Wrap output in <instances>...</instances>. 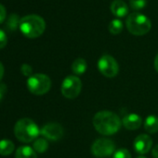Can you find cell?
<instances>
[{"label": "cell", "mask_w": 158, "mask_h": 158, "mask_svg": "<svg viewBox=\"0 0 158 158\" xmlns=\"http://www.w3.org/2000/svg\"><path fill=\"white\" fill-rule=\"evenodd\" d=\"M45 30L46 22L38 15H27L20 19V31L27 38H37L44 33Z\"/></svg>", "instance_id": "3"}, {"label": "cell", "mask_w": 158, "mask_h": 158, "mask_svg": "<svg viewBox=\"0 0 158 158\" xmlns=\"http://www.w3.org/2000/svg\"><path fill=\"white\" fill-rule=\"evenodd\" d=\"M14 143L9 140H1L0 141V155L7 156L13 153L14 151Z\"/></svg>", "instance_id": "16"}, {"label": "cell", "mask_w": 158, "mask_h": 158, "mask_svg": "<svg viewBox=\"0 0 158 158\" xmlns=\"http://www.w3.org/2000/svg\"><path fill=\"white\" fill-rule=\"evenodd\" d=\"M126 25L128 31L131 34L137 36H142L148 33L152 28V22L150 19L140 12L129 14L127 19Z\"/></svg>", "instance_id": "4"}, {"label": "cell", "mask_w": 158, "mask_h": 158, "mask_svg": "<svg viewBox=\"0 0 158 158\" xmlns=\"http://www.w3.org/2000/svg\"><path fill=\"white\" fill-rule=\"evenodd\" d=\"M88 64L84 58L78 57L72 64V71L74 75H82L87 71Z\"/></svg>", "instance_id": "14"}, {"label": "cell", "mask_w": 158, "mask_h": 158, "mask_svg": "<svg viewBox=\"0 0 158 158\" xmlns=\"http://www.w3.org/2000/svg\"><path fill=\"white\" fill-rule=\"evenodd\" d=\"M7 35H6L5 31L0 29V49L4 48L7 45Z\"/></svg>", "instance_id": "23"}, {"label": "cell", "mask_w": 158, "mask_h": 158, "mask_svg": "<svg viewBox=\"0 0 158 158\" xmlns=\"http://www.w3.org/2000/svg\"><path fill=\"white\" fill-rule=\"evenodd\" d=\"M92 123L95 130L100 134L105 136L116 133L122 126V120L120 119L118 115L107 110L96 113L93 118Z\"/></svg>", "instance_id": "1"}, {"label": "cell", "mask_w": 158, "mask_h": 158, "mask_svg": "<svg viewBox=\"0 0 158 158\" xmlns=\"http://www.w3.org/2000/svg\"><path fill=\"white\" fill-rule=\"evenodd\" d=\"M129 6L134 10H141L147 6V0H129Z\"/></svg>", "instance_id": "20"}, {"label": "cell", "mask_w": 158, "mask_h": 158, "mask_svg": "<svg viewBox=\"0 0 158 158\" xmlns=\"http://www.w3.org/2000/svg\"><path fill=\"white\" fill-rule=\"evenodd\" d=\"M108 29H109V31L114 34V35H117L119 34L120 32H122L123 29H124V25H123V22L118 19H115L113 20H111V22L109 23V26H108Z\"/></svg>", "instance_id": "18"}, {"label": "cell", "mask_w": 158, "mask_h": 158, "mask_svg": "<svg viewBox=\"0 0 158 158\" xmlns=\"http://www.w3.org/2000/svg\"><path fill=\"white\" fill-rule=\"evenodd\" d=\"M33 149L38 154H43L48 149V143L44 138H38L34 142Z\"/></svg>", "instance_id": "17"}, {"label": "cell", "mask_w": 158, "mask_h": 158, "mask_svg": "<svg viewBox=\"0 0 158 158\" xmlns=\"http://www.w3.org/2000/svg\"><path fill=\"white\" fill-rule=\"evenodd\" d=\"M40 134H42L47 140L59 141L63 136V128L59 123L50 122L43 126V128L40 130Z\"/></svg>", "instance_id": "9"}, {"label": "cell", "mask_w": 158, "mask_h": 158, "mask_svg": "<svg viewBox=\"0 0 158 158\" xmlns=\"http://www.w3.org/2000/svg\"><path fill=\"white\" fill-rule=\"evenodd\" d=\"M153 146V140L147 134H141L137 136L134 141V149L138 154L145 155L147 154Z\"/></svg>", "instance_id": "10"}, {"label": "cell", "mask_w": 158, "mask_h": 158, "mask_svg": "<svg viewBox=\"0 0 158 158\" xmlns=\"http://www.w3.org/2000/svg\"><path fill=\"white\" fill-rule=\"evenodd\" d=\"M20 71L25 77H31L33 75V68L28 64H22L20 67Z\"/></svg>", "instance_id": "22"}, {"label": "cell", "mask_w": 158, "mask_h": 158, "mask_svg": "<svg viewBox=\"0 0 158 158\" xmlns=\"http://www.w3.org/2000/svg\"><path fill=\"white\" fill-rule=\"evenodd\" d=\"M14 134L16 138L24 143L34 142L40 134V129L37 124L31 118L19 119L14 127Z\"/></svg>", "instance_id": "2"}, {"label": "cell", "mask_w": 158, "mask_h": 158, "mask_svg": "<svg viewBox=\"0 0 158 158\" xmlns=\"http://www.w3.org/2000/svg\"><path fill=\"white\" fill-rule=\"evenodd\" d=\"M4 72H5V69H4V66L3 64L0 62V81H2L3 79V76H4Z\"/></svg>", "instance_id": "27"}, {"label": "cell", "mask_w": 158, "mask_h": 158, "mask_svg": "<svg viewBox=\"0 0 158 158\" xmlns=\"http://www.w3.org/2000/svg\"><path fill=\"white\" fill-rule=\"evenodd\" d=\"M155 69H156V70L158 72V54L156 55V58H155Z\"/></svg>", "instance_id": "28"}, {"label": "cell", "mask_w": 158, "mask_h": 158, "mask_svg": "<svg viewBox=\"0 0 158 158\" xmlns=\"http://www.w3.org/2000/svg\"><path fill=\"white\" fill-rule=\"evenodd\" d=\"M27 88L29 92L35 95H43L49 92L51 88V80L46 74H33L27 80Z\"/></svg>", "instance_id": "5"}, {"label": "cell", "mask_w": 158, "mask_h": 158, "mask_svg": "<svg viewBox=\"0 0 158 158\" xmlns=\"http://www.w3.org/2000/svg\"><path fill=\"white\" fill-rule=\"evenodd\" d=\"M6 93H7V86H6V84L0 83V101L3 99V97L5 96Z\"/></svg>", "instance_id": "25"}, {"label": "cell", "mask_w": 158, "mask_h": 158, "mask_svg": "<svg viewBox=\"0 0 158 158\" xmlns=\"http://www.w3.org/2000/svg\"><path fill=\"white\" fill-rule=\"evenodd\" d=\"M99 71L107 78H114L119 72V65L117 61L110 55H103L98 61Z\"/></svg>", "instance_id": "8"}, {"label": "cell", "mask_w": 158, "mask_h": 158, "mask_svg": "<svg viewBox=\"0 0 158 158\" xmlns=\"http://www.w3.org/2000/svg\"><path fill=\"white\" fill-rule=\"evenodd\" d=\"M82 90V81L76 75L67 76L61 87V92L62 95L67 99L76 98Z\"/></svg>", "instance_id": "6"}, {"label": "cell", "mask_w": 158, "mask_h": 158, "mask_svg": "<svg viewBox=\"0 0 158 158\" xmlns=\"http://www.w3.org/2000/svg\"><path fill=\"white\" fill-rule=\"evenodd\" d=\"M137 158H146L145 156H138Z\"/></svg>", "instance_id": "29"}, {"label": "cell", "mask_w": 158, "mask_h": 158, "mask_svg": "<svg viewBox=\"0 0 158 158\" xmlns=\"http://www.w3.org/2000/svg\"><path fill=\"white\" fill-rule=\"evenodd\" d=\"M15 158H37L36 152L30 146H20L17 149Z\"/></svg>", "instance_id": "15"}, {"label": "cell", "mask_w": 158, "mask_h": 158, "mask_svg": "<svg viewBox=\"0 0 158 158\" xmlns=\"http://www.w3.org/2000/svg\"><path fill=\"white\" fill-rule=\"evenodd\" d=\"M20 19L19 18V16L17 14H11L7 19V26L10 31H15L18 27H20Z\"/></svg>", "instance_id": "19"}, {"label": "cell", "mask_w": 158, "mask_h": 158, "mask_svg": "<svg viewBox=\"0 0 158 158\" xmlns=\"http://www.w3.org/2000/svg\"><path fill=\"white\" fill-rule=\"evenodd\" d=\"M111 12L116 18H123L126 17L129 13V7L125 1L123 0H114L111 3L110 6Z\"/></svg>", "instance_id": "12"}, {"label": "cell", "mask_w": 158, "mask_h": 158, "mask_svg": "<svg viewBox=\"0 0 158 158\" xmlns=\"http://www.w3.org/2000/svg\"><path fill=\"white\" fill-rule=\"evenodd\" d=\"M113 158H131V154L127 149H119L115 152L113 155Z\"/></svg>", "instance_id": "21"}, {"label": "cell", "mask_w": 158, "mask_h": 158, "mask_svg": "<svg viewBox=\"0 0 158 158\" xmlns=\"http://www.w3.org/2000/svg\"><path fill=\"white\" fill-rule=\"evenodd\" d=\"M115 152V143L106 138L96 140L91 145V153L95 157L104 158L111 156Z\"/></svg>", "instance_id": "7"}, {"label": "cell", "mask_w": 158, "mask_h": 158, "mask_svg": "<svg viewBox=\"0 0 158 158\" xmlns=\"http://www.w3.org/2000/svg\"><path fill=\"white\" fill-rule=\"evenodd\" d=\"M144 130L150 133V134H155L158 132V118L156 116L151 115L148 116L144 121Z\"/></svg>", "instance_id": "13"}, {"label": "cell", "mask_w": 158, "mask_h": 158, "mask_svg": "<svg viewBox=\"0 0 158 158\" xmlns=\"http://www.w3.org/2000/svg\"><path fill=\"white\" fill-rule=\"evenodd\" d=\"M6 16H7V10L5 6L2 4H0V24L4 22V20L6 19Z\"/></svg>", "instance_id": "24"}, {"label": "cell", "mask_w": 158, "mask_h": 158, "mask_svg": "<svg viewBox=\"0 0 158 158\" xmlns=\"http://www.w3.org/2000/svg\"><path fill=\"white\" fill-rule=\"evenodd\" d=\"M152 155H153L154 158H158V144L154 147V149L152 151Z\"/></svg>", "instance_id": "26"}, {"label": "cell", "mask_w": 158, "mask_h": 158, "mask_svg": "<svg viewBox=\"0 0 158 158\" xmlns=\"http://www.w3.org/2000/svg\"><path fill=\"white\" fill-rule=\"evenodd\" d=\"M123 126L129 131H136L142 124V118L140 115L135 113H130L124 117L122 119Z\"/></svg>", "instance_id": "11"}]
</instances>
